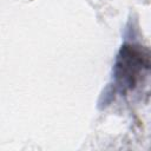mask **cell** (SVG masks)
<instances>
[{
	"instance_id": "1",
	"label": "cell",
	"mask_w": 151,
	"mask_h": 151,
	"mask_svg": "<svg viewBox=\"0 0 151 151\" xmlns=\"http://www.w3.org/2000/svg\"><path fill=\"white\" fill-rule=\"evenodd\" d=\"M150 66L149 51L139 45H124L114 65V79L123 90H133Z\"/></svg>"
}]
</instances>
